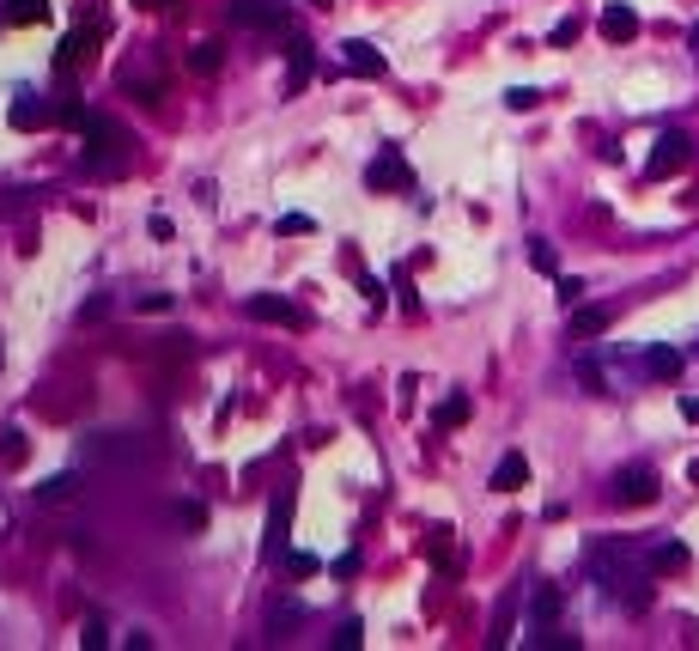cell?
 I'll return each mask as SVG.
<instances>
[{"label":"cell","instance_id":"5bb4252c","mask_svg":"<svg viewBox=\"0 0 699 651\" xmlns=\"http://www.w3.org/2000/svg\"><path fill=\"white\" fill-rule=\"evenodd\" d=\"M608 323H614L608 305H572V341H596Z\"/></svg>","mask_w":699,"mask_h":651},{"label":"cell","instance_id":"4fadbf2b","mask_svg":"<svg viewBox=\"0 0 699 651\" xmlns=\"http://www.w3.org/2000/svg\"><path fill=\"white\" fill-rule=\"evenodd\" d=\"M310 67H317V55H310V43H304V37H292V43H286V92H304Z\"/></svg>","mask_w":699,"mask_h":651},{"label":"cell","instance_id":"3957f363","mask_svg":"<svg viewBox=\"0 0 699 651\" xmlns=\"http://www.w3.org/2000/svg\"><path fill=\"white\" fill-rule=\"evenodd\" d=\"M687 165H693V140H687L681 128H663L657 147H651V159H645V177H651V183H669V177H681Z\"/></svg>","mask_w":699,"mask_h":651},{"label":"cell","instance_id":"7402d4cb","mask_svg":"<svg viewBox=\"0 0 699 651\" xmlns=\"http://www.w3.org/2000/svg\"><path fill=\"white\" fill-rule=\"evenodd\" d=\"M219 61H225V49H219V43H195V55H189V67H195L201 80H213V74H219Z\"/></svg>","mask_w":699,"mask_h":651},{"label":"cell","instance_id":"9c48e42d","mask_svg":"<svg viewBox=\"0 0 699 651\" xmlns=\"http://www.w3.org/2000/svg\"><path fill=\"white\" fill-rule=\"evenodd\" d=\"M286 530H292V487H280V499L268 505V536H262V560H280V548H286Z\"/></svg>","mask_w":699,"mask_h":651},{"label":"cell","instance_id":"7a4b0ae2","mask_svg":"<svg viewBox=\"0 0 699 651\" xmlns=\"http://www.w3.org/2000/svg\"><path fill=\"white\" fill-rule=\"evenodd\" d=\"M80 140H86V171H92V177H122V171L134 165V140H128V128L110 122V116H98V110L80 116Z\"/></svg>","mask_w":699,"mask_h":651},{"label":"cell","instance_id":"e575fe53","mask_svg":"<svg viewBox=\"0 0 699 651\" xmlns=\"http://www.w3.org/2000/svg\"><path fill=\"white\" fill-rule=\"evenodd\" d=\"M134 7H140V13H165V7H171V0H134Z\"/></svg>","mask_w":699,"mask_h":651},{"label":"cell","instance_id":"ac0fdd59","mask_svg":"<svg viewBox=\"0 0 699 651\" xmlns=\"http://www.w3.org/2000/svg\"><path fill=\"white\" fill-rule=\"evenodd\" d=\"M645 378H681V353L675 347H651L645 353Z\"/></svg>","mask_w":699,"mask_h":651},{"label":"cell","instance_id":"83f0119b","mask_svg":"<svg viewBox=\"0 0 699 651\" xmlns=\"http://www.w3.org/2000/svg\"><path fill=\"white\" fill-rule=\"evenodd\" d=\"M335 645H341V651H359V645H365V627H359V621H341Z\"/></svg>","mask_w":699,"mask_h":651},{"label":"cell","instance_id":"d590c367","mask_svg":"<svg viewBox=\"0 0 699 651\" xmlns=\"http://www.w3.org/2000/svg\"><path fill=\"white\" fill-rule=\"evenodd\" d=\"M693 49H699V25H693Z\"/></svg>","mask_w":699,"mask_h":651},{"label":"cell","instance_id":"52a82bcc","mask_svg":"<svg viewBox=\"0 0 699 651\" xmlns=\"http://www.w3.org/2000/svg\"><path fill=\"white\" fill-rule=\"evenodd\" d=\"M244 311H250L256 323H280V329H298V323H304V311H298L292 299H280V293H250Z\"/></svg>","mask_w":699,"mask_h":651},{"label":"cell","instance_id":"cb8c5ba5","mask_svg":"<svg viewBox=\"0 0 699 651\" xmlns=\"http://www.w3.org/2000/svg\"><path fill=\"white\" fill-rule=\"evenodd\" d=\"M0 463H7V469L25 463V432H7V445H0Z\"/></svg>","mask_w":699,"mask_h":651},{"label":"cell","instance_id":"1f68e13d","mask_svg":"<svg viewBox=\"0 0 699 651\" xmlns=\"http://www.w3.org/2000/svg\"><path fill=\"white\" fill-rule=\"evenodd\" d=\"M548 43H578V19H560V25L548 31Z\"/></svg>","mask_w":699,"mask_h":651},{"label":"cell","instance_id":"603a6c76","mask_svg":"<svg viewBox=\"0 0 699 651\" xmlns=\"http://www.w3.org/2000/svg\"><path fill=\"white\" fill-rule=\"evenodd\" d=\"M171 518H177V524H189V530H201V524H207V505L183 499V505H171Z\"/></svg>","mask_w":699,"mask_h":651},{"label":"cell","instance_id":"5b68a950","mask_svg":"<svg viewBox=\"0 0 699 651\" xmlns=\"http://www.w3.org/2000/svg\"><path fill=\"white\" fill-rule=\"evenodd\" d=\"M365 183H371V189H396V195H414V171H408L402 147H377V159H371Z\"/></svg>","mask_w":699,"mask_h":651},{"label":"cell","instance_id":"f546056e","mask_svg":"<svg viewBox=\"0 0 699 651\" xmlns=\"http://www.w3.org/2000/svg\"><path fill=\"white\" fill-rule=\"evenodd\" d=\"M529 262H535L541 274H554V268H560V262H554V244H529Z\"/></svg>","mask_w":699,"mask_h":651},{"label":"cell","instance_id":"30bf717a","mask_svg":"<svg viewBox=\"0 0 699 651\" xmlns=\"http://www.w3.org/2000/svg\"><path fill=\"white\" fill-rule=\"evenodd\" d=\"M7 122L13 128H49V122H61V104H43L37 92H19L13 110H7Z\"/></svg>","mask_w":699,"mask_h":651},{"label":"cell","instance_id":"484cf974","mask_svg":"<svg viewBox=\"0 0 699 651\" xmlns=\"http://www.w3.org/2000/svg\"><path fill=\"white\" fill-rule=\"evenodd\" d=\"M73 493V475H49L43 487H37V499H67Z\"/></svg>","mask_w":699,"mask_h":651},{"label":"cell","instance_id":"8992f818","mask_svg":"<svg viewBox=\"0 0 699 651\" xmlns=\"http://www.w3.org/2000/svg\"><path fill=\"white\" fill-rule=\"evenodd\" d=\"M225 13L244 31H280L286 25V0H225Z\"/></svg>","mask_w":699,"mask_h":651},{"label":"cell","instance_id":"2e32d148","mask_svg":"<svg viewBox=\"0 0 699 651\" xmlns=\"http://www.w3.org/2000/svg\"><path fill=\"white\" fill-rule=\"evenodd\" d=\"M523 481H529V457L523 451H505L499 469H493V493H517Z\"/></svg>","mask_w":699,"mask_h":651},{"label":"cell","instance_id":"277c9868","mask_svg":"<svg viewBox=\"0 0 699 651\" xmlns=\"http://www.w3.org/2000/svg\"><path fill=\"white\" fill-rule=\"evenodd\" d=\"M657 493H663V481H657V469H620L614 481H608V499L614 505H657Z\"/></svg>","mask_w":699,"mask_h":651},{"label":"cell","instance_id":"44dd1931","mask_svg":"<svg viewBox=\"0 0 699 651\" xmlns=\"http://www.w3.org/2000/svg\"><path fill=\"white\" fill-rule=\"evenodd\" d=\"M462 420H469V390H450L438 402V426H462Z\"/></svg>","mask_w":699,"mask_h":651},{"label":"cell","instance_id":"ffe728a7","mask_svg":"<svg viewBox=\"0 0 699 651\" xmlns=\"http://www.w3.org/2000/svg\"><path fill=\"white\" fill-rule=\"evenodd\" d=\"M49 19V0H13L7 7V25H43Z\"/></svg>","mask_w":699,"mask_h":651},{"label":"cell","instance_id":"d6a6232c","mask_svg":"<svg viewBox=\"0 0 699 651\" xmlns=\"http://www.w3.org/2000/svg\"><path fill=\"white\" fill-rule=\"evenodd\" d=\"M171 305H177L171 293H140V311H171Z\"/></svg>","mask_w":699,"mask_h":651},{"label":"cell","instance_id":"f1b7e54d","mask_svg":"<svg viewBox=\"0 0 699 651\" xmlns=\"http://www.w3.org/2000/svg\"><path fill=\"white\" fill-rule=\"evenodd\" d=\"M19 213H25V189H7L0 195V220H19Z\"/></svg>","mask_w":699,"mask_h":651},{"label":"cell","instance_id":"8fae6325","mask_svg":"<svg viewBox=\"0 0 699 651\" xmlns=\"http://www.w3.org/2000/svg\"><path fill=\"white\" fill-rule=\"evenodd\" d=\"M341 55H347V67H353L359 80H383V67H390V61H383V49H371L365 37H347Z\"/></svg>","mask_w":699,"mask_h":651},{"label":"cell","instance_id":"d4e9b609","mask_svg":"<svg viewBox=\"0 0 699 651\" xmlns=\"http://www.w3.org/2000/svg\"><path fill=\"white\" fill-rule=\"evenodd\" d=\"M505 104H511V110H535V104H541V92H535V86H511V92H505Z\"/></svg>","mask_w":699,"mask_h":651},{"label":"cell","instance_id":"d6986e66","mask_svg":"<svg viewBox=\"0 0 699 651\" xmlns=\"http://www.w3.org/2000/svg\"><path fill=\"white\" fill-rule=\"evenodd\" d=\"M651 572H687V548L681 542H657L651 548Z\"/></svg>","mask_w":699,"mask_h":651},{"label":"cell","instance_id":"7c38bea8","mask_svg":"<svg viewBox=\"0 0 699 651\" xmlns=\"http://www.w3.org/2000/svg\"><path fill=\"white\" fill-rule=\"evenodd\" d=\"M596 31H602L608 43H633V37H639V13H633V7H620V0H614V7H602Z\"/></svg>","mask_w":699,"mask_h":651},{"label":"cell","instance_id":"ba28073f","mask_svg":"<svg viewBox=\"0 0 699 651\" xmlns=\"http://www.w3.org/2000/svg\"><path fill=\"white\" fill-rule=\"evenodd\" d=\"M104 37V25H92V31H67L61 37V49H55V74L67 80V74H80V61L92 55V43Z\"/></svg>","mask_w":699,"mask_h":651},{"label":"cell","instance_id":"836d02e7","mask_svg":"<svg viewBox=\"0 0 699 651\" xmlns=\"http://www.w3.org/2000/svg\"><path fill=\"white\" fill-rule=\"evenodd\" d=\"M681 414H687V420L699 426V396H681Z\"/></svg>","mask_w":699,"mask_h":651},{"label":"cell","instance_id":"4316f807","mask_svg":"<svg viewBox=\"0 0 699 651\" xmlns=\"http://www.w3.org/2000/svg\"><path fill=\"white\" fill-rule=\"evenodd\" d=\"M426 554H432V560H444V554H450V530H444V524H432V530H426Z\"/></svg>","mask_w":699,"mask_h":651},{"label":"cell","instance_id":"e0dca14e","mask_svg":"<svg viewBox=\"0 0 699 651\" xmlns=\"http://www.w3.org/2000/svg\"><path fill=\"white\" fill-rule=\"evenodd\" d=\"M517 597H523L517 585H511L505 597H499V615H493V633H487V645H511V621H517Z\"/></svg>","mask_w":699,"mask_h":651},{"label":"cell","instance_id":"6da1fadb","mask_svg":"<svg viewBox=\"0 0 699 651\" xmlns=\"http://www.w3.org/2000/svg\"><path fill=\"white\" fill-rule=\"evenodd\" d=\"M584 566H590V578L602 585V597L608 603H620V609H651V554H639L633 542H620V536H596L590 548H584Z\"/></svg>","mask_w":699,"mask_h":651},{"label":"cell","instance_id":"4dcf8cb0","mask_svg":"<svg viewBox=\"0 0 699 651\" xmlns=\"http://www.w3.org/2000/svg\"><path fill=\"white\" fill-rule=\"evenodd\" d=\"M560 305H566V311H572V305H584V280H572V274L560 280Z\"/></svg>","mask_w":699,"mask_h":651},{"label":"cell","instance_id":"9a60e30c","mask_svg":"<svg viewBox=\"0 0 699 651\" xmlns=\"http://www.w3.org/2000/svg\"><path fill=\"white\" fill-rule=\"evenodd\" d=\"M554 621H560V591L554 585H535L529 591V633L535 627H554Z\"/></svg>","mask_w":699,"mask_h":651}]
</instances>
